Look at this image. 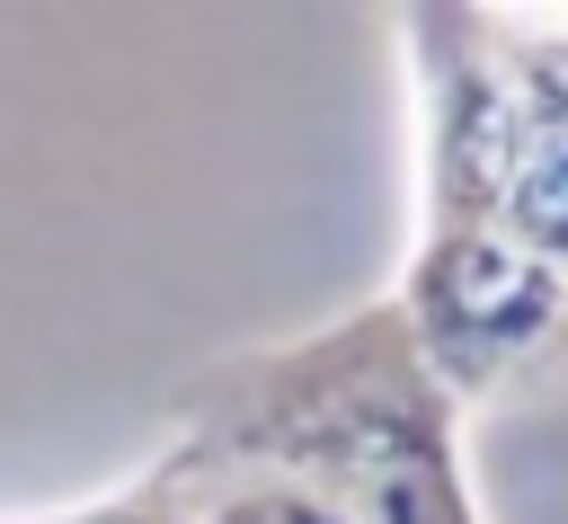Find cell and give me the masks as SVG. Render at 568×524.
Instances as JSON below:
<instances>
[{"mask_svg":"<svg viewBox=\"0 0 568 524\" xmlns=\"http://www.w3.org/2000/svg\"><path fill=\"white\" fill-rule=\"evenodd\" d=\"M178 444L195 462L302 471L346 524H488L462 462V400L426 373L390 293L311 337L222 355L186 382Z\"/></svg>","mask_w":568,"mask_h":524,"instance_id":"cell-1","label":"cell"},{"mask_svg":"<svg viewBox=\"0 0 568 524\" xmlns=\"http://www.w3.org/2000/svg\"><path fill=\"white\" fill-rule=\"evenodd\" d=\"M408 320L426 373L470 409L506 382H524L550 346H568V275L506 240L488 213H426L417 204V249L390 293Z\"/></svg>","mask_w":568,"mask_h":524,"instance_id":"cell-2","label":"cell"},{"mask_svg":"<svg viewBox=\"0 0 568 524\" xmlns=\"http://www.w3.org/2000/svg\"><path fill=\"white\" fill-rule=\"evenodd\" d=\"M186 453V444H178ZM195 462V453H186ZM195 524H346V506L302 480V471H266V462H195Z\"/></svg>","mask_w":568,"mask_h":524,"instance_id":"cell-3","label":"cell"},{"mask_svg":"<svg viewBox=\"0 0 568 524\" xmlns=\"http://www.w3.org/2000/svg\"><path fill=\"white\" fill-rule=\"evenodd\" d=\"M0 524H195V462L169 444L160 462H142L133 480L80 497V506H44V515H0Z\"/></svg>","mask_w":568,"mask_h":524,"instance_id":"cell-4","label":"cell"}]
</instances>
